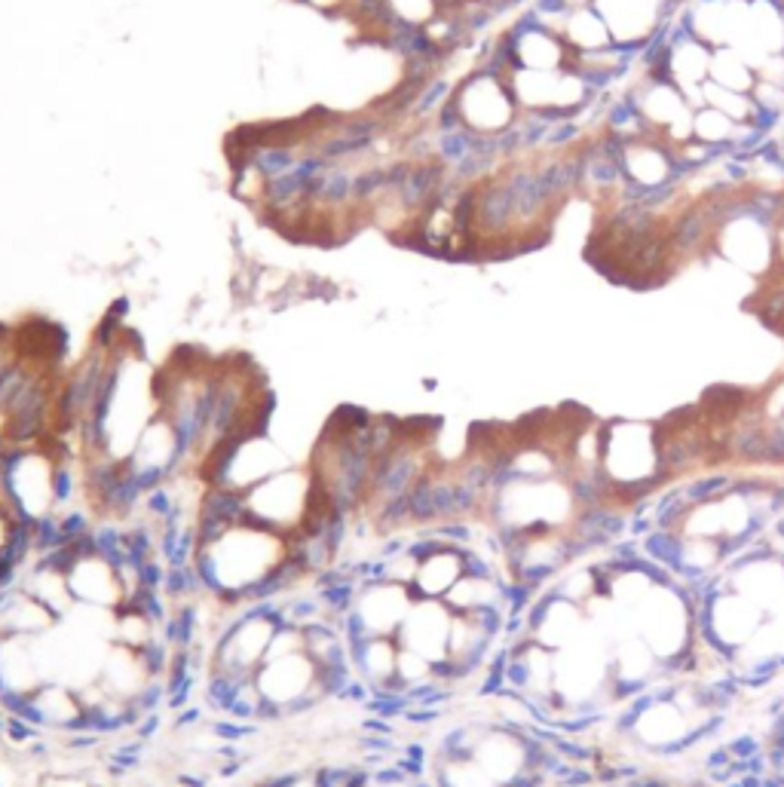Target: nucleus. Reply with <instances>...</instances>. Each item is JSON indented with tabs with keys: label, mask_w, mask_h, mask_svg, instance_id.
Instances as JSON below:
<instances>
[{
	"label": "nucleus",
	"mask_w": 784,
	"mask_h": 787,
	"mask_svg": "<svg viewBox=\"0 0 784 787\" xmlns=\"http://www.w3.org/2000/svg\"><path fill=\"white\" fill-rule=\"evenodd\" d=\"M668 242H671V249L674 255L683 261V258H693L699 252H711L714 249V230L702 212V203H686L668 224Z\"/></svg>",
	"instance_id": "9b49d317"
},
{
	"label": "nucleus",
	"mask_w": 784,
	"mask_h": 787,
	"mask_svg": "<svg viewBox=\"0 0 784 787\" xmlns=\"http://www.w3.org/2000/svg\"><path fill=\"white\" fill-rule=\"evenodd\" d=\"M383 7L392 19L411 22V25H429L441 10V0H383Z\"/></svg>",
	"instance_id": "dca6fc26"
},
{
	"label": "nucleus",
	"mask_w": 784,
	"mask_h": 787,
	"mask_svg": "<svg viewBox=\"0 0 784 787\" xmlns=\"http://www.w3.org/2000/svg\"><path fill=\"white\" fill-rule=\"evenodd\" d=\"M31 696H34V705H37V711H40L43 729L68 732L71 723L83 714V702H80V696H77V690H74L71 683L46 677L40 686H34Z\"/></svg>",
	"instance_id": "f8f14e48"
},
{
	"label": "nucleus",
	"mask_w": 784,
	"mask_h": 787,
	"mask_svg": "<svg viewBox=\"0 0 784 787\" xmlns=\"http://www.w3.org/2000/svg\"><path fill=\"white\" fill-rule=\"evenodd\" d=\"M582 135H585V123H579V120L561 123V126H552V132L546 138V147H549V151H570V147L579 144Z\"/></svg>",
	"instance_id": "4be33fe9"
},
{
	"label": "nucleus",
	"mask_w": 784,
	"mask_h": 787,
	"mask_svg": "<svg viewBox=\"0 0 784 787\" xmlns=\"http://www.w3.org/2000/svg\"><path fill=\"white\" fill-rule=\"evenodd\" d=\"M784 160V151H781V138H766L763 144H760V151L754 154V163H760V166H778Z\"/></svg>",
	"instance_id": "a878e982"
},
{
	"label": "nucleus",
	"mask_w": 784,
	"mask_h": 787,
	"mask_svg": "<svg viewBox=\"0 0 784 787\" xmlns=\"http://www.w3.org/2000/svg\"><path fill=\"white\" fill-rule=\"evenodd\" d=\"M209 735L215 742L242 745V742H249L252 735H258V723H242V720H233V717H215V720H209Z\"/></svg>",
	"instance_id": "f3484780"
},
{
	"label": "nucleus",
	"mask_w": 784,
	"mask_h": 787,
	"mask_svg": "<svg viewBox=\"0 0 784 787\" xmlns=\"http://www.w3.org/2000/svg\"><path fill=\"white\" fill-rule=\"evenodd\" d=\"M659 705V696H656V690H647V693H641V696H634L631 702H628V708L613 720V732H619V735H628V732H634L637 729V723H641V717L647 714V711H653Z\"/></svg>",
	"instance_id": "a211bd4d"
},
{
	"label": "nucleus",
	"mask_w": 784,
	"mask_h": 787,
	"mask_svg": "<svg viewBox=\"0 0 784 787\" xmlns=\"http://www.w3.org/2000/svg\"><path fill=\"white\" fill-rule=\"evenodd\" d=\"M739 781H742V787H760L763 775H742Z\"/></svg>",
	"instance_id": "e433bc0d"
},
{
	"label": "nucleus",
	"mask_w": 784,
	"mask_h": 787,
	"mask_svg": "<svg viewBox=\"0 0 784 787\" xmlns=\"http://www.w3.org/2000/svg\"><path fill=\"white\" fill-rule=\"evenodd\" d=\"M163 595L169 598V604H187V601H196V598H206L203 595V582L196 576V567L187 564V567H169L166 570V582H163Z\"/></svg>",
	"instance_id": "2eb2a0df"
},
{
	"label": "nucleus",
	"mask_w": 784,
	"mask_h": 787,
	"mask_svg": "<svg viewBox=\"0 0 784 787\" xmlns=\"http://www.w3.org/2000/svg\"><path fill=\"white\" fill-rule=\"evenodd\" d=\"M160 726H163V717H160V711H154V714H144V717L135 723L132 735H135V739H141V742H151L154 735L160 732Z\"/></svg>",
	"instance_id": "cd10ccee"
},
{
	"label": "nucleus",
	"mask_w": 784,
	"mask_h": 787,
	"mask_svg": "<svg viewBox=\"0 0 784 787\" xmlns=\"http://www.w3.org/2000/svg\"><path fill=\"white\" fill-rule=\"evenodd\" d=\"M454 105L466 129L481 135H500L512 123L521 120V105L515 98L512 80L497 77L484 68H472L454 86Z\"/></svg>",
	"instance_id": "7ed1b4c3"
},
{
	"label": "nucleus",
	"mask_w": 784,
	"mask_h": 787,
	"mask_svg": "<svg viewBox=\"0 0 784 787\" xmlns=\"http://www.w3.org/2000/svg\"><path fill=\"white\" fill-rule=\"evenodd\" d=\"M463 552L466 546H451L435 539L432 552L417 564V576L411 582L414 601H441L463 579Z\"/></svg>",
	"instance_id": "6e6552de"
},
{
	"label": "nucleus",
	"mask_w": 784,
	"mask_h": 787,
	"mask_svg": "<svg viewBox=\"0 0 784 787\" xmlns=\"http://www.w3.org/2000/svg\"><path fill=\"white\" fill-rule=\"evenodd\" d=\"M362 735H389V739H396V726H392V720H383V717H374L368 714L359 726Z\"/></svg>",
	"instance_id": "2f4dec72"
},
{
	"label": "nucleus",
	"mask_w": 784,
	"mask_h": 787,
	"mask_svg": "<svg viewBox=\"0 0 784 787\" xmlns=\"http://www.w3.org/2000/svg\"><path fill=\"white\" fill-rule=\"evenodd\" d=\"M22 343H19V334L16 328H7L0 325V389L10 380V374L16 371V365L22 362Z\"/></svg>",
	"instance_id": "6ab92c4d"
},
{
	"label": "nucleus",
	"mask_w": 784,
	"mask_h": 787,
	"mask_svg": "<svg viewBox=\"0 0 784 787\" xmlns=\"http://www.w3.org/2000/svg\"><path fill=\"white\" fill-rule=\"evenodd\" d=\"M441 717H445V711H441V708H408L402 720L411 723V726H429V723H435Z\"/></svg>",
	"instance_id": "473e14b6"
},
{
	"label": "nucleus",
	"mask_w": 784,
	"mask_h": 787,
	"mask_svg": "<svg viewBox=\"0 0 784 787\" xmlns=\"http://www.w3.org/2000/svg\"><path fill=\"white\" fill-rule=\"evenodd\" d=\"M784 120V108L778 102H763V98H757V105L748 117V126L745 129H760L766 135H772Z\"/></svg>",
	"instance_id": "aec40b11"
},
{
	"label": "nucleus",
	"mask_w": 784,
	"mask_h": 787,
	"mask_svg": "<svg viewBox=\"0 0 784 787\" xmlns=\"http://www.w3.org/2000/svg\"><path fill=\"white\" fill-rule=\"evenodd\" d=\"M411 607H414V595L408 585L362 582L353 613L340 625L343 637H347V644L362 641V637H396Z\"/></svg>",
	"instance_id": "20e7f679"
},
{
	"label": "nucleus",
	"mask_w": 784,
	"mask_h": 787,
	"mask_svg": "<svg viewBox=\"0 0 784 787\" xmlns=\"http://www.w3.org/2000/svg\"><path fill=\"white\" fill-rule=\"evenodd\" d=\"M781 132H784V120H781ZM781 141H784V138H781Z\"/></svg>",
	"instance_id": "79ce46f5"
},
{
	"label": "nucleus",
	"mask_w": 784,
	"mask_h": 787,
	"mask_svg": "<svg viewBox=\"0 0 784 787\" xmlns=\"http://www.w3.org/2000/svg\"><path fill=\"white\" fill-rule=\"evenodd\" d=\"M781 151H784V141H781Z\"/></svg>",
	"instance_id": "37998d69"
},
{
	"label": "nucleus",
	"mask_w": 784,
	"mask_h": 787,
	"mask_svg": "<svg viewBox=\"0 0 784 787\" xmlns=\"http://www.w3.org/2000/svg\"><path fill=\"white\" fill-rule=\"evenodd\" d=\"M56 463L59 454L46 445H13L0 469L7 521L34 524L56 512Z\"/></svg>",
	"instance_id": "f257e3e1"
},
{
	"label": "nucleus",
	"mask_w": 784,
	"mask_h": 787,
	"mask_svg": "<svg viewBox=\"0 0 784 787\" xmlns=\"http://www.w3.org/2000/svg\"><path fill=\"white\" fill-rule=\"evenodd\" d=\"M610 552H613L616 561H631V558H637V555H644V549H641V543H637V539H628V543H613Z\"/></svg>",
	"instance_id": "72a5a7b5"
},
{
	"label": "nucleus",
	"mask_w": 784,
	"mask_h": 787,
	"mask_svg": "<svg viewBox=\"0 0 784 787\" xmlns=\"http://www.w3.org/2000/svg\"><path fill=\"white\" fill-rule=\"evenodd\" d=\"M304 769H273L267 775H261L252 787H298Z\"/></svg>",
	"instance_id": "5701e85b"
},
{
	"label": "nucleus",
	"mask_w": 784,
	"mask_h": 787,
	"mask_svg": "<svg viewBox=\"0 0 784 787\" xmlns=\"http://www.w3.org/2000/svg\"><path fill=\"white\" fill-rule=\"evenodd\" d=\"M316 500L319 494H316L310 469H298V466L282 469L279 475L267 478L264 484L252 487L249 494H245V503H249V515H252L249 524L267 527L285 539H291L301 530Z\"/></svg>",
	"instance_id": "f03ea898"
},
{
	"label": "nucleus",
	"mask_w": 784,
	"mask_h": 787,
	"mask_svg": "<svg viewBox=\"0 0 784 787\" xmlns=\"http://www.w3.org/2000/svg\"><path fill=\"white\" fill-rule=\"evenodd\" d=\"M340 699H343V702H356V705H365V702L371 699V686H368V683H365V680L356 674V677L347 683V690L340 693Z\"/></svg>",
	"instance_id": "c756f323"
},
{
	"label": "nucleus",
	"mask_w": 784,
	"mask_h": 787,
	"mask_svg": "<svg viewBox=\"0 0 784 787\" xmlns=\"http://www.w3.org/2000/svg\"><path fill=\"white\" fill-rule=\"evenodd\" d=\"M754 175V166L739 163V160H723V178H729L735 187H745Z\"/></svg>",
	"instance_id": "c85d7f7f"
},
{
	"label": "nucleus",
	"mask_w": 784,
	"mask_h": 787,
	"mask_svg": "<svg viewBox=\"0 0 784 787\" xmlns=\"http://www.w3.org/2000/svg\"><path fill=\"white\" fill-rule=\"evenodd\" d=\"M729 487H732V475L717 472V475H699V478H693L690 484L680 487V494H683V500L690 503L693 509H699V506H711V503L723 500V497L729 494Z\"/></svg>",
	"instance_id": "4468645a"
},
{
	"label": "nucleus",
	"mask_w": 784,
	"mask_h": 787,
	"mask_svg": "<svg viewBox=\"0 0 784 787\" xmlns=\"http://www.w3.org/2000/svg\"><path fill=\"white\" fill-rule=\"evenodd\" d=\"M451 625H454V613L448 610L445 601H414L411 613L405 616L392 641L399 644V650L420 653L435 665L448 656Z\"/></svg>",
	"instance_id": "39448f33"
},
{
	"label": "nucleus",
	"mask_w": 784,
	"mask_h": 787,
	"mask_svg": "<svg viewBox=\"0 0 784 787\" xmlns=\"http://www.w3.org/2000/svg\"><path fill=\"white\" fill-rule=\"evenodd\" d=\"M732 760H735V757H732V751H729L726 745H720V748H714V751L705 757V766H708V772H714V769H726Z\"/></svg>",
	"instance_id": "f704fd0d"
},
{
	"label": "nucleus",
	"mask_w": 784,
	"mask_h": 787,
	"mask_svg": "<svg viewBox=\"0 0 784 787\" xmlns=\"http://www.w3.org/2000/svg\"><path fill=\"white\" fill-rule=\"evenodd\" d=\"M157 625L154 622H147L141 613H135L132 607H120L114 610V637H111V644H120L126 650H138L144 644H151L154 637H157Z\"/></svg>",
	"instance_id": "ddd939ff"
},
{
	"label": "nucleus",
	"mask_w": 784,
	"mask_h": 787,
	"mask_svg": "<svg viewBox=\"0 0 784 787\" xmlns=\"http://www.w3.org/2000/svg\"><path fill=\"white\" fill-rule=\"evenodd\" d=\"M22 588L37 604H43L49 613H53L59 622L71 619V613L77 610V601H74L71 585H68V573L56 570L53 564H46L43 558H34L28 564Z\"/></svg>",
	"instance_id": "1a4fd4ad"
},
{
	"label": "nucleus",
	"mask_w": 784,
	"mask_h": 787,
	"mask_svg": "<svg viewBox=\"0 0 784 787\" xmlns=\"http://www.w3.org/2000/svg\"><path fill=\"white\" fill-rule=\"evenodd\" d=\"M628 530H631V536L637 539V536H650V533L656 530V524H653V518H631Z\"/></svg>",
	"instance_id": "c9c22d12"
},
{
	"label": "nucleus",
	"mask_w": 784,
	"mask_h": 787,
	"mask_svg": "<svg viewBox=\"0 0 784 787\" xmlns=\"http://www.w3.org/2000/svg\"><path fill=\"white\" fill-rule=\"evenodd\" d=\"M255 680H258V690L264 693V699L270 705H276L282 711V720H285V711L294 702H301L304 696H310L316 690V665L310 662L307 653L267 659L258 668Z\"/></svg>",
	"instance_id": "423d86ee"
},
{
	"label": "nucleus",
	"mask_w": 784,
	"mask_h": 787,
	"mask_svg": "<svg viewBox=\"0 0 784 787\" xmlns=\"http://www.w3.org/2000/svg\"><path fill=\"white\" fill-rule=\"evenodd\" d=\"M699 7H723V4H729V0H696Z\"/></svg>",
	"instance_id": "4c0bfd02"
},
{
	"label": "nucleus",
	"mask_w": 784,
	"mask_h": 787,
	"mask_svg": "<svg viewBox=\"0 0 784 787\" xmlns=\"http://www.w3.org/2000/svg\"><path fill=\"white\" fill-rule=\"evenodd\" d=\"M778 227H784V187H781V209H778Z\"/></svg>",
	"instance_id": "58836bf2"
},
{
	"label": "nucleus",
	"mask_w": 784,
	"mask_h": 787,
	"mask_svg": "<svg viewBox=\"0 0 784 787\" xmlns=\"http://www.w3.org/2000/svg\"><path fill=\"white\" fill-rule=\"evenodd\" d=\"M62 622L49 613L43 604H37L25 588H16L10 592L7 604L0 607V631L13 634V637H28V641H37L43 634H53Z\"/></svg>",
	"instance_id": "9d476101"
},
{
	"label": "nucleus",
	"mask_w": 784,
	"mask_h": 787,
	"mask_svg": "<svg viewBox=\"0 0 784 787\" xmlns=\"http://www.w3.org/2000/svg\"><path fill=\"white\" fill-rule=\"evenodd\" d=\"M613 683H610V699L613 702H631L634 696L647 693L650 680L647 677H628L625 671H610Z\"/></svg>",
	"instance_id": "412c9836"
},
{
	"label": "nucleus",
	"mask_w": 784,
	"mask_h": 787,
	"mask_svg": "<svg viewBox=\"0 0 784 787\" xmlns=\"http://www.w3.org/2000/svg\"><path fill=\"white\" fill-rule=\"evenodd\" d=\"M723 787H742V781H739V778H732V781H729V784H723Z\"/></svg>",
	"instance_id": "a19ab883"
},
{
	"label": "nucleus",
	"mask_w": 784,
	"mask_h": 787,
	"mask_svg": "<svg viewBox=\"0 0 784 787\" xmlns=\"http://www.w3.org/2000/svg\"><path fill=\"white\" fill-rule=\"evenodd\" d=\"M203 717H206V705H187V708H181V711H175V729H193V726H200L203 723Z\"/></svg>",
	"instance_id": "bb28decb"
},
{
	"label": "nucleus",
	"mask_w": 784,
	"mask_h": 787,
	"mask_svg": "<svg viewBox=\"0 0 784 787\" xmlns=\"http://www.w3.org/2000/svg\"><path fill=\"white\" fill-rule=\"evenodd\" d=\"M598 781V775L588 769L585 763H573V769H570V775L564 778V781H558L561 787H588V784H595Z\"/></svg>",
	"instance_id": "7c9ffc66"
},
{
	"label": "nucleus",
	"mask_w": 784,
	"mask_h": 787,
	"mask_svg": "<svg viewBox=\"0 0 784 787\" xmlns=\"http://www.w3.org/2000/svg\"><path fill=\"white\" fill-rule=\"evenodd\" d=\"M68 585L71 595L77 601V607H89V610H120L126 601L120 573L111 561L89 555L80 558L71 570H68Z\"/></svg>",
	"instance_id": "0eeeda50"
},
{
	"label": "nucleus",
	"mask_w": 784,
	"mask_h": 787,
	"mask_svg": "<svg viewBox=\"0 0 784 787\" xmlns=\"http://www.w3.org/2000/svg\"><path fill=\"white\" fill-rule=\"evenodd\" d=\"M732 4H745V7H757V4H763V0H732Z\"/></svg>",
	"instance_id": "ea45409f"
},
{
	"label": "nucleus",
	"mask_w": 784,
	"mask_h": 787,
	"mask_svg": "<svg viewBox=\"0 0 784 787\" xmlns=\"http://www.w3.org/2000/svg\"><path fill=\"white\" fill-rule=\"evenodd\" d=\"M530 7H533L539 16H543V19L552 22V19H564V16H570L576 4H573V0H533Z\"/></svg>",
	"instance_id": "393cba45"
},
{
	"label": "nucleus",
	"mask_w": 784,
	"mask_h": 787,
	"mask_svg": "<svg viewBox=\"0 0 784 787\" xmlns=\"http://www.w3.org/2000/svg\"><path fill=\"white\" fill-rule=\"evenodd\" d=\"M726 748L732 751V757H735V760H748V757H754V754H760V751H763V742L757 739V735L745 732V735H735V739H732Z\"/></svg>",
	"instance_id": "b1692460"
}]
</instances>
